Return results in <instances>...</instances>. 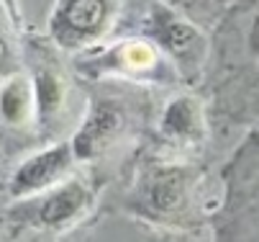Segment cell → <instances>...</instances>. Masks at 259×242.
Instances as JSON below:
<instances>
[{"label": "cell", "mask_w": 259, "mask_h": 242, "mask_svg": "<svg viewBox=\"0 0 259 242\" xmlns=\"http://www.w3.org/2000/svg\"><path fill=\"white\" fill-rule=\"evenodd\" d=\"M224 203V186H213L208 172L188 157L149 155L123 193V212L139 222L172 232H195L213 224Z\"/></svg>", "instance_id": "obj_1"}, {"label": "cell", "mask_w": 259, "mask_h": 242, "mask_svg": "<svg viewBox=\"0 0 259 242\" xmlns=\"http://www.w3.org/2000/svg\"><path fill=\"white\" fill-rule=\"evenodd\" d=\"M118 37H139L154 44L182 83H198L210 62V39L200 23L167 0H123Z\"/></svg>", "instance_id": "obj_2"}, {"label": "cell", "mask_w": 259, "mask_h": 242, "mask_svg": "<svg viewBox=\"0 0 259 242\" xmlns=\"http://www.w3.org/2000/svg\"><path fill=\"white\" fill-rule=\"evenodd\" d=\"M224 203L213 219L215 242H259V129L224 167Z\"/></svg>", "instance_id": "obj_3"}, {"label": "cell", "mask_w": 259, "mask_h": 242, "mask_svg": "<svg viewBox=\"0 0 259 242\" xmlns=\"http://www.w3.org/2000/svg\"><path fill=\"white\" fill-rule=\"evenodd\" d=\"M98 193L100 183H95L90 176H72L69 181L39 196L13 201L8 209V222L41 234H62L90 217Z\"/></svg>", "instance_id": "obj_4"}, {"label": "cell", "mask_w": 259, "mask_h": 242, "mask_svg": "<svg viewBox=\"0 0 259 242\" xmlns=\"http://www.w3.org/2000/svg\"><path fill=\"white\" fill-rule=\"evenodd\" d=\"M123 0H57L49 18L52 42L75 54H93L98 44L116 37Z\"/></svg>", "instance_id": "obj_5"}, {"label": "cell", "mask_w": 259, "mask_h": 242, "mask_svg": "<svg viewBox=\"0 0 259 242\" xmlns=\"http://www.w3.org/2000/svg\"><path fill=\"white\" fill-rule=\"evenodd\" d=\"M82 70L90 73L93 78L113 75L121 80L157 83V85H169L180 80L177 70L167 62V57L154 44L139 37H118L108 49L82 62Z\"/></svg>", "instance_id": "obj_6"}, {"label": "cell", "mask_w": 259, "mask_h": 242, "mask_svg": "<svg viewBox=\"0 0 259 242\" xmlns=\"http://www.w3.org/2000/svg\"><path fill=\"white\" fill-rule=\"evenodd\" d=\"M131 131V109L118 95H95L90 109L72 134V150L80 165H95L108 157Z\"/></svg>", "instance_id": "obj_7"}, {"label": "cell", "mask_w": 259, "mask_h": 242, "mask_svg": "<svg viewBox=\"0 0 259 242\" xmlns=\"http://www.w3.org/2000/svg\"><path fill=\"white\" fill-rule=\"evenodd\" d=\"M221 75L239 67L241 75H259V0H234V8L215 28Z\"/></svg>", "instance_id": "obj_8"}, {"label": "cell", "mask_w": 259, "mask_h": 242, "mask_svg": "<svg viewBox=\"0 0 259 242\" xmlns=\"http://www.w3.org/2000/svg\"><path fill=\"white\" fill-rule=\"evenodd\" d=\"M157 136L162 155L188 160L198 157V152L208 142V116L203 100L193 93L169 98L157 119Z\"/></svg>", "instance_id": "obj_9"}, {"label": "cell", "mask_w": 259, "mask_h": 242, "mask_svg": "<svg viewBox=\"0 0 259 242\" xmlns=\"http://www.w3.org/2000/svg\"><path fill=\"white\" fill-rule=\"evenodd\" d=\"M77 165L80 162L75 157V150H72L69 140L49 145L18 162V167L13 170V176L8 181V193L13 201L39 196V193L69 181L72 176H77Z\"/></svg>", "instance_id": "obj_10"}, {"label": "cell", "mask_w": 259, "mask_h": 242, "mask_svg": "<svg viewBox=\"0 0 259 242\" xmlns=\"http://www.w3.org/2000/svg\"><path fill=\"white\" fill-rule=\"evenodd\" d=\"M33 95H36V116H39V131L44 136L52 134L57 119H62L64 103H67V85L62 73L52 62H39L33 75Z\"/></svg>", "instance_id": "obj_11"}, {"label": "cell", "mask_w": 259, "mask_h": 242, "mask_svg": "<svg viewBox=\"0 0 259 242\" xmlns=\"http://www.w3.org/2000/svg\"><path fill=\"white\" fill-rule=\"evenodd\" d=\"M36 116V95L33 83L23 75L8 78V83L0 88V124L6 129H26L33 126Z\"/></svg>", "instance_id": "obj_12"}, {"label": "cell", "mask_w": 259, "mask_h": 242, "mask_svg": "<svg viewBox=\"0 0 259 242\" xmlns=\"http://www.w3.org/2000/svg\"><path fill=\"white\" fill-rule=\"evenodd\" d=\"M13 67H16V39L6 13V3L0 0V75L13 78Z\"/></svg>", "instance_id": "obj_13"}, {"label": "cell", "mask_w": 259, "mask_h": 242, "mask_svg": "<svg viewBox=\"0 0 259 242\" xmlns=\"http://www.w3.org/2000/svg\"><path fill=\"white\" fill-rule=\"evenodd\" d=\"M169 6L180 8L182 13H188L190 18L210 21L215 16V0H167Z\"/></svg>", "instance_id": "obj_14"}, {"label": "cell", "mask_w": 259, "mask_h": 242, "mask_svg": "<svg viewBox=\"0 0 259 242\" xmlns=\"http://www.w3.org/2000/svg\"><path fill=\"white\" fill-rule=\"evenodd\" d=\"M215 3H224V0H215Z\"/></svg>", "instance_id": "obj_15"}, {"label": "cell", "mask_w": 259, "mask_h": 242, "mask_svg": "<svg viewBox=\"0 0 259 242\" xmlns=\"http://www.w3.org/2000/svg\"><path fill=\"white\" fill-rule=\"evenodd\" d=\"M33 242H41V239H33Z\"/></svg>", "instance_id": "obj_16"}]
</instances>
